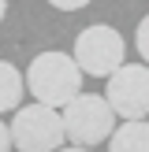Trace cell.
I'll return each mask as SVG.
<instances>
[{
  "instance_id": "3957f363",
  "label": "cell",
  "mask_w": 149,
  "mask_h": 152,
  "mask_svg": "<svg viewBox=\"0 0 149 152\" xmlns=\"http://www.w3.org/2000/svg\"><path fill=\"white\" fill-rule=\"evenodd\" d=\"M11 130V148L15 152H60L67 145L63 134V115L56 108H45V104H30L19 108L7 123Z\"/></svg>"
},
{
  "instance_id": "ba28073f",
  "label": "cell",
  "mask_w": 149,
  "mask_h": 152,
  "mask_svg": "<svg viewBox=\"0 0 149 152\" xmlns=\"http://www.w3.org/2000/svg\"><path fill=\"white\" fill-rule=\"evenodd\" d=\"M134 45H138V56L145 59V67H149V15L138 22V30H134Z\"/></svg>"
},
{
  "instance_id": "8992f818",
  "label": "cell",
  "mask_w": 149,
  "mask_h": 152,
  "mask_svg": "<svg viewBox=\"0 0 149 152\" xmlns=\"http://www.w3.org/2000/svg\"><path fill=\"white\" fill-rule=\"evenodd\" d=\"M108 152H149V123L131 119V123L116 126L108 137Z\"/></svg>"
},
{
  "instance_id": "9c48e42d",
  "label": "cell",
  "mask_w": 149,
  "mask_h": 152,
  "mask_svg": "<svg viewBox=\"0 0 149 152\" xmlns=\"http://www.w3.org/2000/svg\"><path fill=\"white\" fill-rule=\"evenodd\" d=\"M52 7H56V11H78V7H86L89 0H49Z\"/></svg>"
},
{
  "instance_id": "52a82bcc",
  "label": "cell",
  "mask_w": 149,
  "mask_h": 152,
  "mask_svg": "<svg viewBox=\"0 0 149 152\" xmlns=\"http://www.w3.org/2000/svg\"><path fill=\"white\" fill-rule=\"evenodd\" d=\"M22 93H26V78L19 74V67L0 59V115L22 108Z\"/></svg>"
},
{
  "instance_id": "6da1fadb",
  "label": "cell",
  "mask_w": 149,
  "mask_h": 152,
  "mask_svg": "<svg viewBox=\"0 0 149 152\" xmlns=\"http://www.w3.org/2000/svg\"><path fill=\"white\" fill-rule=\"evenodd\" d=\"M22 78H26V89L34 93V100L45 108H67L82 93V71L74 63V56H67V52L34 56V63L26 67Z\"/></svg>"
},
{
  "instance_id": "7a4b0ae2",
  "label": "cell",
  "mask_w": 149,
  "mask_h": 152,
  "mask_svg": "<svg viewBox=\"0 0 149 152\" xmlns=\"http://www.w3.org/2000/svg\"><path fill=\"white\" fill-rule=\"evenodd\" d=\"M63 134L67 145H82V148H97L112 137L116 130V111L108 108L101 93H78L63 111Z\"/></svg>"
},
{
  "instance_id": "30bf717a",
  "label": "cell",
  "mask_w": 149,
  "mask_h": 152,
  "mask_svg": "<svg viewBox=\"0 0 149 152\" xmlns=\"http://www.w3.org/2000/svg\"><path fill=\"white\" fill-rule=\"evenodd\" d=\"M0 152H15V148H11V130H7L4 119H0Z\"/></svg>"
},
{
  "instance_id": "277c9868",
  "label": "cell",
  "mask_w": 149,
  "mask_h": 152,
  "mask_svg": "<svg viewBox=\"0 0 149 152\" xmlns=\"http://www.w3.org/2000/svg\"><path fill=\"white\" fill-rule=\"evenodd\" d=\"M74 63H78L82 74H93V78H108L116 67L127 63V41L116 26H104V22H93L86 26L78 37H74Z\"/></svg>"
},
{
  "instance_id": "5b68a950",
  "label": "cell",
  "mask_w": 149,
  "mask_h": 152,
  "mask_svg": "<svg viewBox=\"0 0 149 152\" xmlns=\"http://www.w3.org/2000/svg\"><path fill=\"white\" fill-rule=\"evenodd\" d=\"M104 82H108V86H104V100L116 111V119L131 123V119H145L149 115V67L123 63Z\"/></svg>"
},
{
  "instance_id": "7c38bea8",
  "label": "cell",
  "mask_w": 149,
  "mask_h": 152,
  "mask_svg": "<svg viewBox=\"0 0 149 152\" xmlns=\"http://www.w3.org/2000/svg\"><path fill=\"white\" fill-rule=\"evenodd\" d=\"M4 15H7V0H0V22H4Z\"/></svg>"
},
{
  "instance_id": "8fae6325",
  "label": "cell",
  "mask_w": 149,
  "mask_h": 152,
  "mask_svg": "<svg viewBox=\"0 0 149 152\" xmlns=\"http://www.w3.org/2000/svg\"><path fill=\"white\" fill-rule=\"evenodd\" d=\"M60 152H93V148H82V145H63Z\"/></svg>"
}]
</instances>
